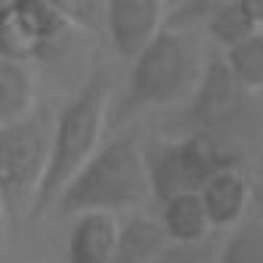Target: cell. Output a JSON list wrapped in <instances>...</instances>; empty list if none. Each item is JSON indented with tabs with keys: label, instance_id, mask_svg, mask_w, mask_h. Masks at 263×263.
I'll use <instances>...</instances> for the list:
<instances>
[{
	"label": "cell",
	"instance_id": "6da1fadb",
	"mask_svg": "<svg viewBox=\"0 0 263 263\" xmlns=\"http://www.w3.org/2000/svg\"><path fill=\"white\" fill-rule=\"evenodd\" d=\"M108 78L105 71H96L59 111L56 124L50 127V149H47V164L34 192V201L28 208V217L37 220L47 214L62 192V186L74 177V171L90 158V152L99 143L102 121H105V105H108Z\"/></svg>",
	"mask_w": 263,
	"mask_h": 263
},
{
	"label": "cell",
	"instance_id": "30bf717a",
	"mask_svg": "<svg viewBox=\"0 0 263 263\" xmlns=\"http://www.w3.org/2000/svg\"><path fill=\"white\" fill-rule=\"evenodd\" d=\"M167 241L161 223L149 220V217H134L124 226H118L111 254L105 263H149V257Z\"/></svg>",
	"mask_w": 263,
	"mask_h": 263
},
{
	"label": "cell",
	"instance_id": "277c9868",
	"mask_svg": "<svg viewBox=\"0 0 263 263\" xmlns=\"http://www.w3.org/2000/svg\"><path fill=\"white\" fill-rule=\"evenodd\" d=\"M50 127L53 121L44 108H28L22 118L0 124V211L13 223L34 201L47 164Z\"/></svg>",
	"mask_w": 263,
	"mask_h": 263
},
{
	"label": "cell",
	"instance_id": "52a82bcc",
	"mask_svg": "<svg viewBox=\"0 0 263 263\" xmlns=\"http://www.w3.org/2000/svg\"><path fill=\"white\" fill-rule=\"evenodd\" d=\"M198 198H201L208 226H211V229H226V226H232V223L241 220L251 192H248L245 177L229 164V167L211 174V177L201 183Z\"/></svg>",
	"mask_w": 263,
	"mask_h": 263
},
{
	"label": "cell",
	"instance_id": "d6986e66",
	"mask_svg": "<svg viewBox=\"0 0 263 263\" xmlns=\"http://www.w3.org/2000/svg\"><path fill=\"white\" fill-rule=\"evenodd\" d=\"M68 25L105 34V0H50Z\"/></svg>",
	"mask_w": 263,
	"mask_h": 263
},
{
	"label": "cell",
	"instance_id": "9c48e42d",
	"mask_svg": "<svg viewBox=\"0 0 263 263\" xmlns=\"http://www.w3.org/2000/svg\"><path fill=\"white\" fill-rule=\"evenodd\" d=\"M143 164H146L149 195H155L158 201H167L171 195H180V192H195L186 177L177 143H155L149 152H143Z\"/></svg>",
	"mask_w": 263,
	"mask_h": 263
},
{
	"label": "cell",
	"instance_id": "7a4b0ae2",
	"mask_svg": "<svg viewBox=\"0 0 263 263\" xmlns=\"http://www.w3.org/2000/svg\"><path fill=\"white\" fill-rule=\"evenodd\" d=\"M146 198H149V180L137 140L115 137L90 152V158L74 171V177L56 195L53 208H59L62 214L118 211L143 204Z\"/></svg>",
	"mask_w": 263,
	"mask_h": 263
},
{
	"label": "cell",
	"instance_id": "8fae6325",
	"mask_svg": "<svg viewBox=\"0 0 263 263\" xmlns=\"http://www.w3.org/2000/svg\"><path fill=\"white\" fill-rule=\"evenodd\" d=\"M158 223H161L167 241H195V238L208 235V229H211L198 192H180V195H171L167 201H161Z\"/></svg>",
	"mask_w": 263,
	"mask_h": 263
},
{
	"label": "cell",
	"instance_id": "5bb4252c",
	"mask_svg": "<svg viewBox=\"0 0 263 263\" xmlns=\"http://www.w3.org/2000/svg\"><path fill=\"white\" fill-rule=\"evenodd\" d=\"M223 62L232 71V78L241 84V90H248V93L260 90L263 87V37H260V31L226 47Z\"/></svg>",
	"mask_w": 263,
	"mask_h": 263
},
{
	"label": "cell",
	"instance_id": "e0dca14e",
	"mask_svg": "<svg viewBox=\"0 0 263 263\" xmlns=\"http://www.w3.org/2000/svg\"><path fill=\"white\" fill-rule=\"evenodd\" d=\"M214 263H263V232L257 220H248L220 248Z\"/></svg>",
	"mask_w": 263,
	"mask_h": 263
},
{
	"label": "cell",
	"instance_id": "ba28073f",
	"mask_svg": "<svg viewBox=\"0 0 263 263\" xmlns=\"http://www.w3.org/2000/svg\"><path fill=\"white\" fill-rule=\"evenodd\" d=\"M118 235V223L108 211H81L71 223L65 263H105Z\"/></svg>",
	"mask_w": 263,
	"mask_h": 263
},
{
	"label": "cell",
	"instance_id": "4fadbf2b",
	"mask_svg": "<svg viewBox=\"0 0 263 263\" xmlns=\"http://www.w3.org/2000/svg\"><path fill=\"white\" fill-rule=\"evenodd\" d=\"M177 146H180V158H183L186 177H189V183H192L195 192L201 189V183H204L211 174L229 167V158L220 152V146L214 143V137H208L204 130H198V134L180 140Z\"/></svg>",
	"mask_w": 263,
	"mask_h": 263
},
{
	"label": "cell",
	"instance_id": "9a60e30c",
	"mask_svg": "<svg viewBox=\"0 0 263 263\" xmlns=\"http://www.w3.org/2000/svg\"><path fill=\"white\" fill-rule=\"evenodd\" d=\"M13 10H16L19 22L25 25V31H28L41 47L53 44V41L68 28V22L62 19V13L50 4V0H13Z\"/></svg>",
	"mask_w": 263,
	"mask_h": 263
},
{
	"label": "cell",
	"instance_id": "8992f818",
	"mask_svg": "<svg viewBox=\"0 0 263 263\" xmlns=\"http://www.w3.org/2000/svg\"><path fill=\"white\" fill-rule=\"evenodd\" d=\"M164 19L161 0H105V34L121 59H134Z\"/></svg>",
	"mask_w": 263,
	"mask_h": 263
},
{
	"label": "cell",
	"instance_id": "ac0fdd59",
	"mask_svg": "<svg viewBox=\"0 0 263 263\" xmlns=\"http://www.w3.org/2000/svg\"><path fill=\"white\" fill-rule=\"evenodd\" d=\"M220 241L214 235H201L195 241H164L149 263H214Z\"/></svg>",
	"mask_w": 263,
	"mask_h": 263
},
{
	"label": "cell",
	"instance_id": "2e32d148",
	"mask_svg": "<svg viewBox=\"0 0 263 263\" xmlns=\"http://www.w3.org/2000/svg\"><path fill=\"white\" fill-rule=\"evenodd\" d=\"M204 25H208L211 37L217 44H223V47H232V44L251 37L254 31H260V22H254L241 7H235V0L226 4V7H220L217 13H211V19Z\"/></svg>",
	"mask_w": 263,
	"mask_h": 263
},
{
	"label": "cell",
	"instance_id": "ffe728a7",
	"mask_svg": "<svg viewBox=\"0 0 263 263\" xmlns=\"http://www.w3.org/2000/svg\"><path fill=\"white\" fill-rule=\"evenodd\" d=\"M232 4V0H177V7L167 13L164 28H192L211 19V13H217L220 7Z\"/></svg>",
	"mask_w": 263,
	"mask_h": 263
},
{
	"label": "cell",
	"instance_id": "3957f363",
	"mask_svg": "<svg viewBox=\"0 0 263 263\" xmlns=\"http://www.w3.org/2000/svg\"><path fill=\"white\" fill-rule=\"evenodd\" d=\"M130 62L134 68L118 105V118L189 96L201 68V47L192 28H161Z\"/></svg>",
	"mask_w": 263,
	"mask_h": 263
},
{
	"label": "cell",
	"instance_id": "7c38bea8",
	"mask_svg": "<svg viewBox=\"0 0 263 263\" xmlns=\"http://www.w3.org/2000/svg\"><path fill=\"white\" fill-rule=\"evenodd\" d=\"M34 102V84L19 59L0 56V124L22 118Z\"/></svg>",
	"mask_w": 263,
	"mask_h": 263
},
{
	"label": "cell",
	"instance_id": "44dd1931",
	"mask_svg": "<svg viewBox=\"0 0 263 263\" xmlns=\"http://www.w3.org/2000/svg\"><path fill=\"white\" fill-rule=\"evenodd\" d=\"M235 7H241L254 22H263V0H235Z\"/></svg>",
	"mask_w": 263,
	"mask_h": 263
},
{
	"label": "cell",
	"instance_id": "5b68a950",
	"mask_svg": "<svg viewBox=\"0 0 263 263\" xmlns=\"http://www.w3.org/2000/svg\"><path fill=\"white\" fill-rule=\"evenodd\" d=\"M192 105H189V118L198 127H223L229 124L238 111H241V84L232 78V71L226 68L223 59L211 56L201 68L198 78L192 84Z\"/></svg>",
	"mask_w": 263,
	"mask_h": 263
}]
</instances>
